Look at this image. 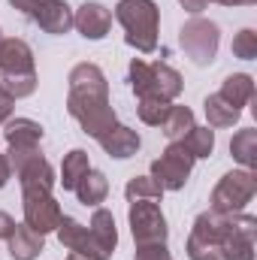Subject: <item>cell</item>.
Returning a JSON list of instances; mask_svg holds the SVG:
<instances>
[{
	"label": "cell",
	"instance_id": "cell-29",
	"mask_svg": "<svg viewBox=\"0 0 257 260\" xmlns=\"http://www.w3.org/2000/svg\"><path fill=\"white\" fill-rule=\"evenodd\" d=\"M133 260H173V254L167 251V242H151V245H136Z\"/></svg>",
	"mask_w": 257,
	"mask_h": 260
},
{
	"label": "cell",
	"instance_id": "cell-30",
	"mask_svg": "<svg viewBox=\"0 0 257 260\" xmlns=\"http://www.w3.org/2000/svg\"><path fill=\"white\" fill-rule=\"evenodd\" d=\"M12 97L6 94V91H0V124H6L9 121V115H12Z\"/></svg>",
	"mask_w": 257,
	"mask_h": 260
},
{
	"label": "cell",
	"instance_id": "cell-8",
	"mask_svg": "<svg viewBox=\"0 0 257 260\" xmlns=\"http://www.w3.org/2000/svg\"><path fill=\"white\" fill-rule=\"evenodd\" d=\"M227 233V215L221 212H203L197 215L188 236V257L191 260H221V239Z\"/></svg>",
	"mask_w": 257,
	"mask_h": 260
},
{
	"label": "cell",
	"instance_id": "cell-32",
	"mask_svg": "<svg viewBox=\"0 0 257 260\" xmlns=\"http://www.w3.org/2000/svg\"><path fill=\"white\" fill-rule=\"evenodd\" d=\"M12 227H15V221H12V218H9L6 212H0V239H9Z\"/></svg>",
	"mask_w": 257,
	"mask_h": 260
},
{
	"label": "cell",
	"instance_id": "cell-16",
	"mask_svg": "<svg viewBox=\"0 0 257 260\" xmlns=\"http://www.w3.org/2000/svg\"><path fill=\"white\" fill-rule=\"evenodd\" d=\"M97 142H100V148H103L109 157H118V160L133 157V154L139 151V145H142L139 133H136V130H130V127H124V124H115L109 133H103Z\"/></svg>",
	"mask_w": 257,
	"mask_h": 260
},
{
	"label": "cell",
	"instance_id": "cell-33",
	"mask_svg": "<svg viewBox=\"0 0 257 260\" xmlns=\"http://www.w3.org/2000/svg\"><path fill=\"white\" fill-rule=\"evenodd\" d=\"M9 176H12V173H9V160H6V154L0 151V188L9 182Z\"/></svg>",
	"mask_w": 257,
	"mask_h": 260
},
{
	"label": "cell",
	"instance_id": "cell-24",
	"mask_svg": "<svg viewBox=\"0 0 257 260\" xmlns=\"http://www.w3.org/2000/svg\"><path fill=\"white\" fill-rule=\"evenodd\" d=\"M194 127V112L188 106H170V112H167V118H164V136L170 139V142H182L185 139V133Z\"/></svg>",
	"mask_w": 257,
	"mask_h": 260
},
{
	"label": "cell",
	"instance_id": "cell-17",
	"mask_svg": "<svg viewBox=\"0 0 257 260\" xmlns=\"http://www.w3.org/2000/svg\"><path fill=\"white\" fill-rule=\"evenodd\" d=\"M6 242H9V257L12 260H37L43 254V248H46L43 233L30 230L27 224H15Z\"/></svg>",
	"mask_w": 257,
	"mask_h": 260
},
{
	"label": "cell",
	"instance_id": "cell-21",
	"mask_svg": "<svg viewBox=\"0 0 257 260\" xmlns=\"http://www.w3.org/2000/svg\"><path fill=\"white\" fill-rule=\"evenodd\" d=\"M91 170V160H88V151L85 148H73L64 154V164H61V185L64 191H73L79 185V179Z\"/></svg>",
	"mask_w": 257,
	"mask_h": 260
},
{
	"label": "cell",
	"instance_id": "cell-1",
	"mask_svg": "<svg viewBox=\"0 0 257 260\" xmlns=\"http://www.w3.org/2000/svg\"><path fill=\"white\" fill-rule=\"evenodd\" d=\"M70 94H67V112L82 124V133L91 139H100L103 133L118 124L112 100H109V82L106 73L97 64H76L70 70Z\"/></svg>",
	"mask_w": 257,
	"mask_h": 260
},
{
	"label": "cell",
	"instance_id": "cell-10",
	"mask_svg": "<svg viewBox=\"0 0 257 260\" xmlns=\"http://www.w3.org/2000/svg\"><path fill=\"white\" fill-rule=\"evenodd\" d=\"M191 170H194V157L185 151L182 142H170L164 148V154L151 164V179L164 188V191H182L191 179Z\"/></svg>",
	"mask_w": 257,
	"mask_h": 260
},
{
	"label": "cell",
	"instance_id": "cell-36",
	"mask_svg": "<svg viewBox=\"0 0 257 260\" xmlns=\"http://www.w3.org/2000/svg\"><path fill=\"white\" fill-rule=\"evenodd\" d=\"M0 40H3V34H0Z\"/></svg>",
	"mask_w": 257,
	"mask_h": 260
},
{
	"label": "cell",
	"instance_id": "cell-13",
	"mask_svg": "<svg viewBox=\"0 0 257 260\" xmlns=\"http://www.w3.org/2000/svg\"><path fill=\"white\" fill-rule=\"evenodd\" d=\"M21 209H24V224L37 233H55L64 212L58 206V200L52 197V191H43V188H30V191H21Z\"/></svg>",
	"mask_w": 257,
	"mask_h": 260
},
{
	"label": "cell",
	"instance_id": "cell-25",
	"mask_svg": "<svg viewBox=\"0 0 257 260\" xmlns=\"http://www.w3.org/2000/svg\"><path fill=\"white\" fill-rule=\"evenodd\" d=\"M182 145H185V151L191 154L194 160H200V157H209V154L215 151V130L197 127V124H194V127L185 133Z\"/></svg>",
	"mask_w": 257,
	"mask_h": 260
},
{
	"label": "cell",
	"instance_id": "cell-5",
	"mask_svg": "<svg viewBox=\"0 0 257 260\" xmlns=\"http://www.w3.org/2000/svg\"><path fill=\"white\" fill-rule=\"evenodd\" d=\"M6 160H9V173H15L21 191H30V188L52 191L55 188V170L43 157L40 145H34V148H9Z\"/></svg>",
	"mask_w": 257,
	"mask_h": 260
},
{
	"label": "cell",
	"instance_id": "cell-6",
	"mask_svg": "<svg viewBox=\"0 0 257 260\" xmlns=\"http://www.w3.org/2000/svg\"><path fill=\"white\" fill-rule=\"evenodd\" d=\"M179 46L185 49V55L197 67H209L215 61V55H218L221 30H218L215 21L203 18V15H194L191 21H185L182 30H179Z\"/></svg>",
	"mask_w": 257,
	"mask_h": 260
},
{
	"label": "cell",
	"instance_id": "cell-4",
	"mask_svg": "<svg viewBox=\"0 0 257 260\" xmlns=\"http://www.w3.org/2000/svg\"><path fill=\"white\" fill-rule=\"evenodd\" d=\"M127 76H130V88H133V94H136L139 100H142V97H154V100L173 103V100L182 94V88H185L182 73H179L176 67L164 64V61L148 64V61H142V58H133Z\"/></svg>",
	"mask_w": 257,
	"mask_h": 260
},
{
	"label": "cell",
	"instance_id": "cell-7",
	"mask_svg": "<svg viewBox=\"0 0 257 260\" xmlns=\"http://www.w3.org/2000/svg\"><path fill=\"white\" fill-rule=\"evenodd\" d=\"M257 194V179L251 170H233V173H224L221 182L215 185L212 191V212H221V215H233V212H242L251 197Z\"/></svg>",
	"mask_w": 257,
	"mask_h": 260
},
{
	"label": "cell",
	"instance_id": "cell-15",
	"mask_svg": "<svg viewBox=\"0 0 257 260\" xmlns=\"http://www.w3.org/2000/svg\"><path fill=\"white\" fill-rule=\"evenodd\" d=\"M73 27L85 37V40H103L112 27V12L97 3V0H85L76 12H73Z\"/></svg>",
	"mask_w": 257,
	"mask_h": 260
},
{
	"label": "cell",
	"instance_id": "cell-9",
	"mask_svg": "<svg viewBox=\"0 0 257 260\" xmlns=\"http://www.w3.org/2000/svg\"><path fill=\"white\" fill-rule=\"evenodd\" d=\"M9 3L52 37H64L73 30V9L67 0H9Z\"/></svg>",
	"mask_w": 257,
	"mask_h": 260
},
{
	"label": "cell",
	"instance_id": "cell-14",
	"mask_svg": "<svg viewBox=\"0 0 257 260\" xmlns=\"http://www.w3.org/2000/svg\"><path fill=\"white\" fill-rule=\"evenodd\" d=\"M0 76L3 79H18V76H37L34 49L18 40V37H3L0 40Z\"/></svg>",
	"mask_w": 257,
	"mask_h": 260
},
{
	"label": "cell",
	"instance_id": "cell-3",
	"mask_svg": "<svg viewBox=\"0 0 257 260\" xmlns=\"http://www.w3.org/2000/svg\"><path fill=\"white\" fill-rule=\"evenodd\" d=\"M115 18L124 27V40L130 49L151 55L157 49V30H160V9L154 0H118Z\"/></svg>",
	"mask_w": 257,
	"mask_h": 260
},
{
	"label": "cell",
	"instance_id": "cell-35",
	"mask_svg": "<svg viewBox=\"0 0 257 260\" xmlns=\"http://www.w3.org/2000/svg\"><path fill=\"white\" fill-rule=\"evenodd\" d=\"M67 260H85V257H79V254H73V251H70V257Z\"/></svg>",
	"mask_w": 257,
	"mask_h": 260
},
{
	"label": "cell",
	"instance_id": "cell-20",
	"mask_svg": "<svg viewBox=\"0 0 257 260\" xmlns=\"http://www.w3.org/2000/svg\"><path fill=\"white\" fill-rule=\"evenodd\" d=\"M76 197H79V203H85V206H97V203H103L106 194H109V182H106V176L100 173V170H88L82 179H79V185L73 188Z\"/></svg>",
	"mask_w": 257,
	"mask_h": 260
},
{
	"label": "cell",
	"instance_id": "cell-12",
	"mask_svg": "<svg viewBox=\"0 0 257 260\" xmlns=\"http://www.w3.org/2000/svg\"><path fill=\"white\" fill-rule=\"evenodd\" d=\"M257 218L245 212L227 215V233L221 239V260H254Z\"/></svg>",
	"mask_w": 257,
	"mask_h": 260
},
{
	"label": "cell",
	"instance_id": "cell-18",
	"mask_svg": "<svg viewBox=\"0 0 257 260\" xmlns=\"http://www.w3.org/2000/svg\"><path fill=\"white\" fill-rule=\"evenodd\" d=\"M3 139L9 148H34L43 139V124L34 118H9L3 124Z\"/></svg>",
	"mask_w": 257,
	"mask_h": 260
},
{
	"label": "cell",
	"instance_id": "cell-22",
	"mask_svg": "<svg viewBox=\"0 0 257 260\" xmlns=\"http://www.w3.org/2000/svg\"><path fill=\"white\" fill-rule=\"evenodd\" d=\"M230 154H233V160H239L245 170H251L257 164V130L245 127V130H239V133H233V139H230Z\"/></svg>",
	"mask_w": 257,
	"mask_h": 260
},
{
	"label": "cell",
	"instance_id": "cell-28",
	"mask_svg": "<svg viewBox=\"0 0 257 260\" xmlns=\"http://www.w3.org/2000/svg\"><path fill=\"white\" fill-rule=\"evenodd\" d=\"M233 55L242 58V61H254L257 58V34L251 27H245V30H239L233 37Z\"/></svg>",
	"mask_w": 257,
	"mask_h": 260
},
{
	"label": "cell",
	"instance_id": "cell-34",
	"mask_svg": "<svg viewBox=\"0 0 257 260\" xmlns=\"http://www.w3.org/2000/svg\"><path fill=\"white\" fill-rule=\"evenodd\" d=\"M215 3H221V6H254L257 0H215Z\"/></svg>",
	"mask_w": 257,
	"mask_h": 260
},
{
	"label": "cell",
	"instance_id": "cell-2",
	"mask_svg": "<svg viewBox=\"0 0 257 260\" xmlns=\"http://www.w3.org/2000/svg\"><path fill=\"white\" fill-rule=\"evenodd\" d=\"M55 233H58V242L67 251H73L85 260H112L115 245H118V230H115V218L109 209H94L88 227L79 224L76 218L64 215Z\"/></svg>",
	"mask_w": 257,
	"mask_h": 260
},
{
	"label": "cell",
	"instance_id": "cell-27",
	"mask_svg": "<svg viewBox=\"0 0 257 260\" xmlns=\"http://www.w3.org/2000/svg\"><path fill=\"white\" fill-rule=\"evenodd\" d=\"M124 197L127 200H160L164 188L151 176H133L127 182V188H124Z\"/></svg>",
	"mask_w": 257,
	"mask_h": 260
},
{
	"label": "cell",
	"instance_id": "cell-23",
	"mask_svg": "<svg viewBox=\"0 0 257 260\" xmlns=\"http://www.w3.org/2000/svg\"><path fill=\"white\" fill-rule=\"evenodd\" d=\"M203 109H206V118H209V127H233L239 121V109H233L227 100H221L218 94H209L203 100Z\"/></svg>",
	"mask_w": 257,
	"mask_h": 260
},
{
	"label": "cell",
	"instance_id": "cell-11",
	"mask_svg": "<svg viewBox=\"0 0 257 260\" xmlns=\"http://www.w3.org/2000/svg\"><path fill=\"white\" fill-rule=\"evenodd\" d=\"M130 233L136 239V245H151V242H167V218L164 209L154 200H130L127 209Z\"/></svg>",
	"mask_w": 257,
	"mask_h": 260
},
{
	"label": "cell",
	"instance_id": "cell-31",
	"mask_svg": "<svg viewBox=\"0 0 257 260\" xmlns=\"http://www.w3.org/2000/svg\"><path fill=\"white\" fill-rule=\"evenodd\" d=\"M179 3H182V9H188L191 15H200V12L209 6V0H179Z\"/></svg>",
	"mask_w": 257,
	"mask_h": 260
},
{
	"label": "cell",
	"instance_id": "cell-19",
	"mask_svg": "<svg viewBox=\"0 0 257 260\" xmlns=\"http://www.w3.org/2000/svg\"><path fill=\"white\" fill-rule=\"evenodd\" d=\"M218 97H221V100H227L233 109H239V112H242V106L254 97V79H251L248 73H233V76H227V79H224V85H221Z\"/></svg>",
	"mask_w": 257,
	"mask_h": 260
},
{
	"label": "cell",
	"instance_id": "cell-26",
	"mask_svg": "<svg viewBox=\"0 0 257 260\" xmlns=\"http://www.w3.org/2000/svg\"><path fill=\"white\" fill-rule=\"evenodd\" d=\"M170 106H173V103H167V100L142 97V100H139V106H136V112H139V121H142V124L160 127V124H164V118H167V112H170Z\"/></svg>",
	"mask_w": 257,
	"mask_h": 260
}]
</instances>
